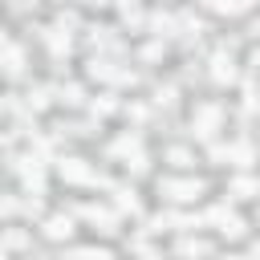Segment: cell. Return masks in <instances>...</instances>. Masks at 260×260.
<instances>
[{
  "mask_svg": "<svg viewBox=\"0 0 260 260\" xmlns=\"http://www.w3.org/2000/svg\"><path fill=\"white\" fill-rule=\"evenodd\" d=\"M61 175H65V179H73V183H98V175H93L81 158H65V162H61Z\"/></svg>",
  "mask_w": 260,
  "mask_h": 260,
  "instance_id": "1",
  "label": "cell"
},
{
  "mask_svg": "<svg viewBox=\"0 0 260 260\" xmlns=\"http://www.w3.org/2000/svg\"><path fill=\"white\" fill-rule=\"evenodd\" d=\"M162 191H171L175 199H195L203 187H199L195 179H167V183H162Z\"/></svg>",
  "mask_w": 260,
  "mask_h": 260,
  "instance_id": "2",
  "label": "cell"
},
{
  "mask_svg": "<svg viewBox=\"0 0 260 260\" xmlns=\"http://www.w3.org/2000/svg\"><path fill=\"white\" fill-rule=\"evenodd\" d=\"M45 236L49 240H69L73 236V219L69 215H49L45 219Z\"/></svg>",
  "mask_w": 260,
  "mask_h": 260,
  "instance_id": "3",
  "label": "cell"
},
{
  "mask_svg": "<svg viewBox=\"0 0 260 260\" xmlns=\"http://www.w3.org/2000/svg\"><path fill=\"white\" fill-rule=\"evenodd\" d=\"M211 65H215V69H211V73H215V81H232V77H236V69H232V57H228V53H219Z\"/></svg>",
  "mask_w": 260,
  "mask_h": 260,
  "instance_id": "4",
  "label": "cell"
},
{
  "mask_svg": "<svg viewBox=\"0 0 260 260\" xmlns=\"http://www.w3.org/2000/svg\"><path fill=\"white\" fill-rule=\"evenodd\" d=\"M215 122H219V110H215V106H203V110H199V126H203V134H211Z\"/></svg>",
  "mask_w": 260,
  "mask_h": 260,
  "instance_id": "5",
  "label": "cell"
},
{
  "mask_svg": "<svg viewBox=\"0 0 260 260\" xmlns=\"http://www.w3.org/2000/svg\"><path fill=\"white\" fill-rule=\"evenodd\" d=\"M69 260H110V252H102V248H73Z\"/></svg>",
  "mask_w": 260,
  "mask_h": 260,
  "instance_id": "6",
  "label": "cell"
},
{
  "mask_svg": "<svg viewBox=\"0 0 260 260\" xmlns=\"http://www.w3.org/2000/svg\"><path fill=\"white\" fill-rule=\"evenodd\" d=\"M179 252H183V256H199V252H207V244H203V240H183Z\"/></svg>",
  "mask_w": 260,
  "mask_h": 260,
  "instance_id": "7",
  "label": "cell"
},
{
  "mask_svg": "<svg viewBox=\"0 0 260 260\" xmlns=\"http://www.w3.org/2000/svg\"><path fill=\"white\" fill-rule=\"evenodd\" d=\"M232 191H240V195H248V191H256V183H252V179H236V183H232Z\"/></svg>",
  "mask_w": 260,
  "mask_h": 260,
  "instance_id": "8",
  "label": "cell"
},
{
  "mask_svg": "<svg viewBox=\"0 0 260 260\" xmlns=\"http://www.w3.org/2000/svg\"><path fill=\"white\" fill-rule=\"evenodd\" d=\"M20 244H24V232L12 228V232H8V248H20Z\"/></svg>",
  "mask_w": 260,
  "mask_h": 260,
  "instance_id": "9",
  "label": "cell"
},
{
  "mask_svg": "<svg viewBox=\"0 0 260 260\" xmlns=\"http://www.w3.org/2000/svg\"><path fill=\"white\" fill-rule=\"evenodd\" d=\"M98 4H106V0H98Z\"/></svg>",
  "mask_w": 260,
  "mask_h": 260,
  "instance_id": "10",
  "label": "cell"
}]
</instances>
